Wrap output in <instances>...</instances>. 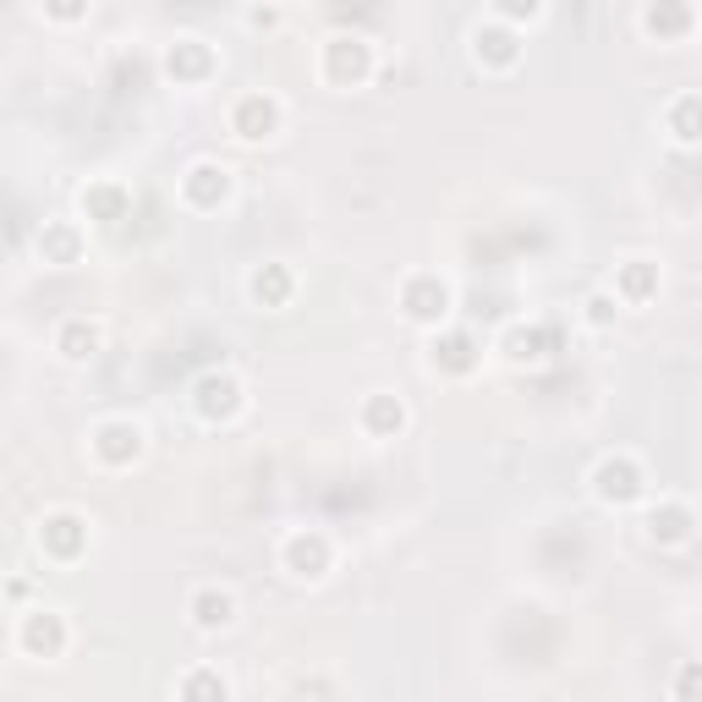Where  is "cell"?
I'll return each instance as SVG.
<instances>
[{
    "label": "cell",
    "mask_w": 702,
    "mask_h": 702,
    "mask_svg": "<svg viewBox=\"0 0 702 702\" xmlns=\"http://www.w3.org/2000/svg\"><path fill=\"white\" fill-rule=\"evenodd\" d=\"M138 451H143V429H138V423L110 418V423L94 429V456H100L105 467H127V461H138Z\"/></svg>",
    "instance_id": "1"
},
{
    "label": "cell",
    "mask_w": 702,
    "mask_h": 702,
    "mask_svg": "<svg viewBox=\"0 0 702 702\" xmlns=\"http://www.w3.org/2000/svg\"><path fill=\"white\" fill-rule=\"evenodd\" d=\"M401 307H407V318H418V324H440V318L451 313V291H445V280L418 274V280H407Z\"/></svg>",
    "instance_id": "2"
},
{
    "label": "cell",
    "mask_w": 702,
    "mask_h": 702,
    "mask_svg": "<svg viewBox=\"0 0 702 702\" xmlns=\"http://www.w3.org/2000/svg\"><path fill=\"white\" fill-rule=\"evenodd\" d=\"M192 407H198L203 423H220V418H231L242 407V385L231 374H203L198 390H192Z\"/></svg>",
    "instance_id": "3"
},
{
    "label": "cell",
    "mask_w": 702,
    "mask_h": 702,
    "mask_svg": "<svg viewBox=\"0 0 702 702\" xmlns=\"http://www.w3.org/2000/svg\"><path fill=\"white\" fill-rule=\"evenodd\" d=\"M280 560H285L291 576H324L329 571V538L324 533H291Z\"/></svg>",
    "instance_id": "4"
},
{
    "label": "cell",
    "mask_w": 702,
    "mask_h": 702,
    "mask_svg": "<svg viewBox=\"0 0 702 702\" xmlns=\"http://www.w3.org/2000/svg\"><path fill=\"white\" fill-rule=\"evenodd\" d=\"M593 489H598V500H609V505H631V500L642 494V472H636L625 456H615V461H598Z\"/></svg>",
    "instance_id": "5"
},
{
    "label": "cell",
    "mask_w": 702,
    "mask_h": 702,
    "mask_svg": "<svg viewBox=\"0 0 702 702\" xmlns=\"http://www.w3.org/2000/svg\"><path fill=\"white\" fill-rule=\"evenodd\" d=\"M39 543H45L56 560H72V554L89 543V527H83V516L56 511V516H45V522H39Z\"/></svg>",
    "instance_id": "6"
},
{
    "label": "cell",
    "mask_w": 702,
    "mask_h": 702,
    "mask_svg": "<svg viewBox=\"0 0 702 702\" xmlns=\"http://www.w3.org/2000/svg\"><path fill=\"white\" fill-rule=\"evenodd\" d=\"M61 642H67L61 615H50V609L23 615V625H17V647H28V653H39V658H56V653H61Z\"/></svg>",
    "instance_id": "7"
},
{
    "label": "cell",
    "mask_w": 702,
    "mask_h": 702,
    "mask_svg": "<svg viewBox=\"0 0 702 702\" xmlns=\"http://www.w3.org/2000/svg\"><path fill=\"white\" fill-rule=\"evenodd\" d=\"M274 121H280V105L274 100H264V94H247V100H236V116H231V127H236V138H269L274 132Z\"/></svg>",
    "instance_id": "8"
},
{
    "label": "cell",
    "mask_w": 702,
    "mask_h": 702,
    "mask_svg": "<svg viewBox=\"0 0 702 702\" xmlns=\"http://www.w3.org/2000/svg\"><path fill=\"white\" fill-rule=\"evenodd\" d=\"M182 192H187V203L214 209V203L231 192V176H225V165H192V171H187V182H182Z\"/></svg>",
    "instance_id": "9"
},
{
    "label": "cell",
    "mask_w": 702,
    "mask_h": 702,
    "mask_svg": "<svg viewBox=\"0 0 702 702\" xmlns=\"http://www.w3.org/2000/svg\"><path fill=\"white\" fill-rule=\"evenodd\" d=\"M192 620H198L203 631H225V625L236 620V598H231L225 587H198V593H192Z\"/></svg>",
    "instance_id": "10"
},
{
    "label": "cell",
    "mask_w": 702,
    "mask_h": 702,
    "mask_svg": "<svg viewBox=\"0 0 702 702\" xmlns=\"http://www.w3.org/2000/svg\"><path fill=\"white\" fill-rule=\"evenodd\" d=\"M56 351H61L67 363L94 358V351H100V324H89V318H67V324L56 329Z\"/></svg>",
    "instance_id": "11"
},
{
    "label": "cell",
    "mask_w": 702,
    "mask_h": 702,
    "mask_svg": "<svg viewBox=\"0 0 702 702\" xmlns=\"http://www.w3.org/2000/svg\"><path fill=\"white\" fill-rule=\"evenodd\" d=\"M329 72H335L340 83H346V78L358 83V78L368 72V45H363V39H335V45H329Z\"/></svg>",
    "instance_id": "12"
},
{
    "label": "cell",
    "mask_w": 702,
    "mask_h": 702,
    "mask_svg": "<svg viewBox=\"0 0 702 702\" xmlns=\"http://www.w3.org/2000/svg\"><path fill=\"white\" fill-rule=\"evenodd\" d=\"M363 423H368V434H396L407 423V407L396 396H368L363 401Z\"/></svg>",
    "instance_id": "13"
},
{
    "label": "cell",
    "mask_w": 702,
    "mask_h": 702,
    "mask_svg": "<svg viewBox=\"0 0 702 702\" xmlns=\"http://www.w3.org/2000/svg\"><path fill=\"white\" fill-rule=\"evenodd\" d=\"M669 138L675 143H702V100H675L669 105Z\"/></svg>",
    "instance_id": "14"
},
{
    "label": "cell",
    "mask_w": 702,
    "mask_h": 702,
    "mask_svg": "<svg viewBox=\"0 0 702 702\" xmlns=\"http://www.w3.org/2000/svg\"><path fill=\"white\" fill-rule=\"evenodd\" d=\"M647 533H653L658 543H680V538L691 533V511H686V505H664V511L647 516Z\"/></svg>",
    "instance_id": "15"
},
{
    "label": "cell",
    "mask_w": 702,
    "mask_h": 702,
    "mask_svg": "<svg viewBox=\"0 0 702 702\" xmlns=\"http://www.w3.org/2000/svg\"><path fill=\"white\" fill-rule=\"evenodd\" d=\"M434 363H440V368H451V374H467V368L478 363L472 335H445V340L434 346Z\"/></svg>",
    "instance_id": "16"
},
{
    "label": "cell",
    "mask_w": 702,
    "mask_h": 702,
    "mask_svg": "<svg viewBox=\"0 0 702 702\" xmlns=\"http://www.w3.org/2000/svg\"><path fill=\"white\" fill-rule=\"evenodd\" d=\"M182 702H225V680L214 669H192L182 680Z\"/></svg>",
    "instance_id": "17"
},
{
    "label": "cell",
    "mask_w": 702,
    "mask_h": 702,
    "mask_svg": "<svg viewBox=\"0 0 702 702\" xmlns=\"http://www.w3.org/2000/svg\"><path fill=\"white\" fill-rule=\"evenodd\" d=\"M83 209H89V214H100V220H116V214L127 209V192H121L116 182H105V187H89V192H83Z\"/></svg>",
    "instance_id": "18"
},
{
    "label": "cell",
    "mask_w": 702,
    "mask_h": 702,
    "mask_svg": "<svg viewBox=\"0 0 702 702\" xmlns=\"http://www.w3.org/2000/svg\"><path fill=\"white\" fill-rule=\"evenodd\" d=\"M253 296L258 302H285L291 296V274L285 269H258L253 274Z\"/></svg>",
    "instance_id": "19"
},
{
    "label": "cell",
    "mask_w": 702,
    "mask_h": 702,
    "mask_svg": "<svg viewBox=\"0 0 702 702\" xmlns=\"http://www.w3.org/2000/svg\"><path fill=\"white\" fill-rule=\"evenodd\" d=\"M647 291H653V269H647L642 258H631V264H625V291H620V296H625V302H642Z\"/></svg>",
    "instance_id": "20"
},
{
    "label": "cell",
    "mask_w": 702,
    "mask_h": 702,
    "mask_svg": "<svg viewBox=\"0 0 702 702\" xmlns=\"http://www.w3.org/2000/svg\"><path fill=\"white\" fill-rule=\"evenodd\" d=\"M675 702H702V664H680V675H675Z\"/></svg>",
    "instance_id": "21"
},
{
    "label": "cell",
    "mask_w": 702,
    "mask_h": 702,
    "mask_svg": "<svg viewBox=\"0 0 702 702\" xmlns=\"http://www.w3.org/2000/svg\"><path fill=\"white\" fill-rule=\"evenodd\" d=\"M505 346H511V358H516V363H522V358H543V351H538V346H543V335H538V329H516Z\"/></svg>",
    "instance_id": "22"
},
{
    "label": "cell",
    "mask_w": 702,
    "mask_h": 702,
    "mask_svg": "<svg viewBox=\"0 0 702 702\" xmlns=\"http://www.w3.org/2000/svg\"><path fill=\"white\" fill-rule=\"evenodd\" d=\"M39 247H50L61 264H72V253H78V242H72V231H50V236H39Z\"/></svg>",
    "instance_id": "23"
},
{
    "label": "cell",
    "mask_w": 702,
    "mask_h": 702,
    "mask_svg": "<svg viewBox=\"0 0 702 702\" xmlns=\"http://www.w3.org/2000/svg\"><path fill=\"white\" fill-rule=\"evenodd\" d=\"M587 307H593V313H587V318H593V324H609V318H615V307H620V302H609V296H593V302H587Z\"/></svg>",
    "instance_id": "24"
},
{
    "label": "cell",
    "mask_w": 702,
    "mask_h": 702,
    "mask_svg": "<svg viewBox=\"0 0 702 702\" xmlns=\"http://www.w3.org/2000/svg\"><path fill=\"white\" fill-rule=\"evenodd\" d=\"M686 12H647V28H680Z\"/></svg>",
    "instance_id": "25"
}]
</instances>
